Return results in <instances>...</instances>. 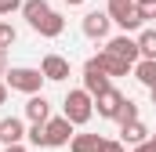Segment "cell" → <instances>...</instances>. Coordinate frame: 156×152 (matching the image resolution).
Returning a JSON list of instances; mask_svg holds the SVG:
<instances>
[{
    "instance_id": "1",
    "label": "cell",
    "mask_w": 156,
    "mask_h": 152,
    "mask_svg": "<svg viewBox=\"0 0 156 152\" xmlns=\"http://www.w3.org/2000/svg\"><path fill=\"white\" fill-rule=\"evenodd\" d=\"M44 80H47V76L40 73V69H29V65H11V69L4 73V83H7L11 91H22V94H40Z\"/></svg>"
},
{
    "instance_id": "6",
    "label": "cell",
    "mask_w": 156,
    "mask_h": 152,
    "mask_svg": "<svg viewBox=\"0 0 156 152\" xmlns=\"http://www.w3.org/2000/svg\"><path fill=\"white\" fill-rule=\"evenodd\" d=\"M109 26H113L109 11H87L83 22H80L83 36H91V40H105V36H109Z\"/></svg>"
},
{
    "instance_id": "19",
    "label": "cell",
    "mask_w": 156,
    "mask_h": 152,
    "mask_svg": "<svg viewBox=\"0 0 156 152\" xmlns=\"http://www.w3.org/2000/svg\"><path fill=\"white\" fill-rule=\"evenodd\" d=\"M26 138H29V145H37V149H47V127H44V123H33V127L26 130Z\"/></svg>"
},
{
    "instance_id": "27",
    "label": "cell",
    "mask_w": 156,
    "mask_h": 152,
    "mask_svg": "<svg viewBox=\"0 0 156 152\" xmlns=\"http://www.w3.org/2000/svg\"><path fill=\"white\" fill-rule=\"evenodd\" d=\"M4 102H7V83L0 80V105H4Z\"/></svg>"
},
{
    "instance_id": "14",
    "label": "cell",
    "mask_w": 156,
    "mask_h": 152,
    "mask_svg": "<svg viewBox=\"0 0 156 152\" xmlns=\"http://www.w3.org/2000/svg\"><path fill=\"white\" fill-rule=\"evenodd\" d=\"M22 138H26V127H22L18 116L0 119V141H4V145H15V141H22Z\"/></svg>"
},
{
    "instance_id": "9",
    "label": "cell",
    "mask_w": 156,
    "mask_h": 152,
    "mask_svg": "<svg viewBox=\"0 0 156 152\" xmlns=\"http://www.w3.org/2000/svg\"><path fill=\"white\" fill-rule=\"evenodd\" d=\"M91 62H94V65H102V69H105L109 76H127L131 69H134L131 62H123V58H120V54H113L109 47H105V51H98V54H94Z\"/></svg>"
},
{
    "instance_id": "10",
    "label": "cell",
    "mask_w": 156,
    "mask_h": 152,
    "mask_svg": "<svg viewBox=\"0 0 156 152\" xmlns=\"http://www.w3.org/2000/svg\"><path fill=\"white\" fill-rule=\"evenodd\" d=\"M105 47H109L113 54H120L123 62H131V65H134V62L142 58V51H138V40H131L127 33H123V36H113L109 43H105Z\"/></svg>"
},
{
    "instance_id": "26",
    "label": "cell",
    "mask_w": 156,
    "mask_h": 152,
    "mask_svg": "<svg viewBox=\"0 0 156 152\" xmlns=\"http://www.w3.org/2000/svg\"><path fill=\"white\" fill-rule=\"evenodd\" d=\"M4 152H26V145H22V141H15V145H4Z\"/></svg>"
},
{
    "instance_id": "25",
    "label": "cell",
    "mask_w": 156,
    "mask_h": 152,
    "mask_svg": "<svg viewBox=\"0 0 156 152\" xmlns=\"http://www.w3.org/2000/svg\"><path fill=\"white\" fill-rule=\"evenodd\" d=\"M7 73V51H4V47H0V76Z\"/></svg>"
},
{
    "instance_id": "22",
    "label": "cell",
    "mask_w": 156,
    "mask_h": 152,
    "mask_svg": "<svg viewBox=\"0 0 156 152\" xmlns=\"http://www.w3.org/2000/svg\"><path fill=\"white\" fill-rule=\"evenodd\" d=\"M98 152H127V145H123V141H105V138H102Z\"/></svg>"
},
{
    "instance_id": "28",
    "label": "cell",
    "mask_w": 156,
    "mask_h": 152,
    "mask_svg": "<svg viewBox=\"0 0 156 152\" xmlns=\"http://www.w3.org/2000/svg\"><path fill=\"white\" fill-rule=\"evenodd\" d=\"M62 4H69V7H80V4H83V0H62Z\"/></svg>"
},
{
    "instance_id": "20",
    "label": "cell",
    "mask_w": 156,
    "mask_h": 152,
    "mask_svg": "<svg viewBox=\"0 0 156 152\" xmlns=\"http://www.w3.org/2000/svg\"><path fill=\"white\" fill-rule=\"evenodd\" d=\"M131 119H138V105L131 98H123V105H120V112H116V123H131Z\"/></svg>"
},
{
    "instance_id": "12",
    "label": "cell",
    "mask_w": 156,
    "mask_h": 152,
    "mask_svg": "<svg viewBox=\"0 0 156 152\" xmlns=\"http://www.w3.org/2000/svg\"><path fill=\"white\" fill-rule=\"evenodd\" d=\"M26 116H29L33 123H47V119H51V102H47L44 94H29V102H26Z\"/></svg>"
},
{
    "instance_id": "5",
    "label": "cell",
    "mask_w": 156,
    "mask_h": 152,
    "mask_svg": "<svg viewBox=\"0 0 156 152\" xmlns=\"http://www.w3.org/2000/svg\"><path fill=\"white\" fill-rule=\"evenodd\" d=\"M109 80H113V76L105 73V69H102V65H94V62H91V58H87V62H83V91H87V94H91V98H98V94H102V91H109V87H113V83H109Z\"/></svg>"
},
{
    "instance_id": "21",
    "label": "cell",
    "mask_w": 156,
    "mask_h": 152,
    "mask_svg": "<svg viewBox=\"0 0 156 152\" xmlns=\"http://www.w3.org/2000/svg\"><path fill=\"white\" fill-rule=\"evenodd\" d=\"M15 36H18V33H15V26H11V22H0V47H4V51L15 43Z\"/></svg>"
},
{
    "instance_id": "17",
    "label": "cell",
    "mask_w": 156,
    "mask_h": 152,
    "mask_svg": "<svg viewBox=\"0 0 156 152\" xmlns=\"http://www.w3.org/2000/svg\"><path fill=\"white\" fill-rule=\"evenodd\" d=\"M98 145H102V138H98V134H73L69 152H98Z\"/></svg>"
},
{
    "instance_id": "24",
    "label": "cell",
    "mask_w": 156,
    "mask_h": 152,
    "mask_svg": "<svg viewBox=\"0 0 156 152\" xmlns=\"http://www.w3.org/2000/svg\"><path fill=\"white\" fill-rule=\"evenodd\" d=\"M131 152H156V141H153V138H145L142 145H131Z\"/></svg>"
},
{
    "instance_id": "31",
    "label": "cell",
    "mask_w": 156,
    "mask_h": 152,
    "mask_svg": "<svg viewBox=\"0 0 156 152\" xmlns=\"http://www.w3.org/2000/svg\"><path fill=\"white\" fill-rule=\"evenodd\" d=\"M153 141H156V134H153Z\"/></svg>"
},
{
    "instance_id": "16",
    "label": "cell",
    "mask_w": 156,
    "mask_h": 152,
    "mask_svg": "<svg viewBox=\"0 0 156 152\" xmlns=\"http://www.w3.org/2000/svg\"><path fill=\"white\" fill-rule=\"evenodd\" d=\"M47 11H51V7H47V0H22V15H26V22H29L33 29L40 26V18H44Z\"/></svg>"
},
{
    "instance_id": "23",
    "label": "cell",
    "mask_w": 156,
    "mask_h": 152,
    "mask_svg": "<svg viewBox=\"0 0 156 152\" xmlns=\"http://www.w3.org/2000/svg\"><path fill=\"white\" fill-rule=\"evenodd\" d=\"M11 11H22V0H0V15H11Z\"/></svg>"
},
{
    "instance_id": "8",
    "label": "cell",
    "mask_w": 156,
    "mask_h": 152,
    "mask_svg": "<svg viewBox=\"0 0 156 152\" xmlns=\"http://www.w3.org/2000/svg\"><path fill=\"white\" fill-rule=\"evenodd\" d=\"M40 73L47 76L51 83H62V80H69V58H62V54H44Z\"/></svg>"
},
{
    "instance_id": "15",
    "label": "cell",
    "mask_w": 156,
    "mask_h": 152,
    "mask_svg": "<svg viewBox=\"0 0 156 152\" xmlns=\"http://www.w3.org/2000/svg\"><path fill=\"white\" fill-rule=\"evenodd\" d=\"M134 80L153 91L156 87V58H138V62H134Z\"/></svg>"
},
{
    "instance_id": "18",
    "label": "cell",
    "mask_w": 156,
    "mask_h": 152,
    "mask_svg": "<svg viewBox=\"0 0 156 152\" xmlns=\"http://www.w3.org/2000/svg\"><path fill=\"white\" fill-rule=\"evenodd\" d=\"M138 51H142V58H156V29L138 33Z\"/></svg>"
},
{
    "instance_id": "7",
    "label": "cell",
    "mask_w": 156,
    "mask_h": 152,
    "mask_svg": "<svg viewBox=\"0 0 156 152\" xmlns=\"http://www.w3.org/2000/svg\"><path fill=\"white\" fill-rule=\"evenodd\" d=\"M120 105H123V94H120L116 87H109V91H102V94L94 98V112L102 116V119H116Z\"/></svg>"
},
{
    "instance_id": "3",
    "label": "cell",
    "mask_w": 156,
    "mask_h": 152,
    "mask_svg": "<svg viewBox=\"0 0 156 152\" xmlns=\"http://www.w3.org/2000/svg\"><path fill=\"white\" fill-rule=\"evenodd\" d=\"M62 112L73 119V127H80V123H87L91 116H94V98L80 87V91H69L66 94V102H62Z\"/></svg>"
},
{
    "instance_id": "29",
    "label": "cell",
    "mask_w": 156,
    "mask_h": 152,
    "mask_svg": "<svg viewBox=\"0 0 156 152\" xmlns=\"http://www.w3.org/2000/svg\"><path fill=\"white\" fill-rule=\"evenodd\" d=\"M149 98H153V105H156V87H153V91H149Z\"/></svg>"
},
{
    "instance_id": "13",
    "label": "cell",
    "mask_w": 156,
    "mask_h": 152,
    "mask_svg": "<svg viewBox=\"0 0 156 152\" xmlns=\"http://www.w3.org/2000/svg\"><path fill=\"white\" fill-rule=\"evenodd\" d=\"M37 33L40 36H47V40H55V36H62L66 33V18L58 15V11H47L44 18H40V26H37Z\"/></svg>"
},
{
    "instance_id": "11",
    "label": "cell",
    "mask_w": 156,
    "mask_h": 152,
    "mask_svg": "<svg viewBox=\"0 0 156 152\" xmlns=\"http://www.w3.org/2000/svg\"><path fill=\"white\" fill-rule=\"evenodd\" d=\"M149 138V127L142 119H131V123H120V141L123 145H142Z\"/></svg>"
},
{
    "instance_id": "2",
    "label": "cell",
    "mask_w": 156,
    "mask_h": 152,
    "mask_svg": "<svg viewBox=\"0 0 156 152\" xmlns=\"http://www.w3.org/2000/svg\"><path fill=\"white\" fill-rule=\"evenodd\" d=\"M109 18L116 22L123 33H131V29H142L145 26V15L138 11V0H109Z\"/></svg>"
},
{
    "instance_id": "30",
    "label": "cell",
    "mask_w": 156,
    "mask_h": 152,
    "mask_svg": "<svg viewBox=\"0 0 156 152\" xmlns=\"http://www.w3.org/2000/svg\"><path fill=\"white\" fill-rule=\"evenodd\" d=\"M138 4H145V0H138Z\"/></svg>"
},
{
    "instance_id": "4",
    "label": "cell",
    "mask_w": 156,
    "mask_h": 152,
    "mask_svg": "<svg viewBox=\"0 0 156 152\" xmlns=\"http://www.w3.org/2000/svg\"><path fill=\"white\" fill-rule=\"evenodd\" d=\"M44 127H47V149H62V145L73 141V119H69L66 112L55 116V119H47Z\"/></svg>"
}]
</instances>
